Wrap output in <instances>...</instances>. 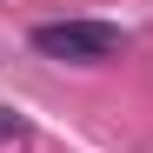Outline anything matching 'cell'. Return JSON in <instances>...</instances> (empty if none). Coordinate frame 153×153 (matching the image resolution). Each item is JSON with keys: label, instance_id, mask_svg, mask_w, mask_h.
<instances>
[{"label": "cell", "instance_id": "6da1fadb", "mask_svg": "<svg viewBox=\"0 0 153 153\" xmlns=\"http://www.w3.org/2000/svg\"><path fill=\"white\" fill-rule=\"evenodd\" d=\"M33 47L47 60H67V67H100V60H113L126 47V33L107 27V20H40Z\"/></svg>", "mask_w": 153, "mask_h": 153}, {"label": "cell", "instance_id": "7a4b0ae2", "mask_svg": "<svg viewBox=\"0 0 153 153\" xmlns=\"http://www.w3.org/2000/svg\"><path fill=\"white\" fill-rule=\"evenodd\" d=\"M7 140H27V120H20V113H7V107H0V146H7Z\"/></svg>", "mask_w": 153, "mask_h": 153}]
</instances>
